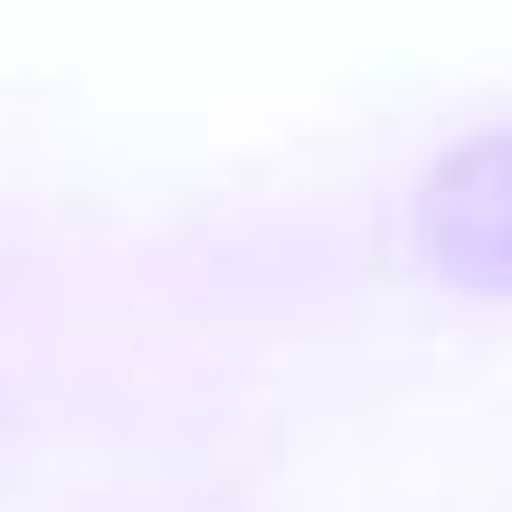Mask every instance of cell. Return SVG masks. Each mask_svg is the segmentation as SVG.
<instances>
[{"mask_svg": "<svg viewBox=\"0 0 512 512\" xmlns=\"http://www.w3.org/2000/svg\"><path fill=\"white\" fill-rule=\"evenodd\" d=\"M418 238L456 285H512V133H484L427 181Z\"/></svg>", "mask_w": 512, "mask_h": 512, "instance_id": "obj_1", "label": "cell"}]
</instances>
